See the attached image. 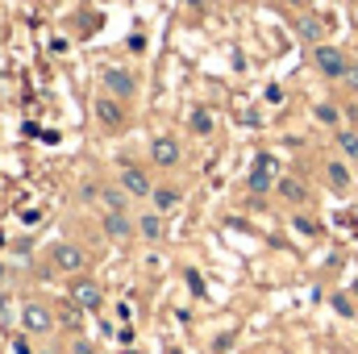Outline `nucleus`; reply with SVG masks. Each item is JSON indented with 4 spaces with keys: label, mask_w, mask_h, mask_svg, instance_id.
<instances>
[{
    "label": "nucleus",
    "mask_w": 358,
    "mask_h": 354,
    "mask_svg": "<svg viewBox=\"0 0 358 354\" xmlns=\"http://www.w3.org/2000/svg\"><path fill=\"white\" fill-rule=\"evenodd\" d=\"M275 179H279V163H275L271 155H259L255 167H250V176H246V187H250L255 196H263V192L275 187Z\"/></svg>",
    "instance_id": "obj_1"
},
{
    "label": "nucleus",
    "mask_w": 358,
    "mask_h": 354,
    "mask_svg": "<svg viewBox=\"0 0 358 354\" xmlns=\"http://www.w3.org/2000/svg\"><path fill=\"white\" fill-rule=\"evenodd\" d=\"M84 263H88V259H84V250H80L76 242H55V246H50V267H55V271L80 275V271H84Z\"/></svg>",
    "instance_id": "obj_2"
},
{
    "label": "nucleus",
    "mask_w": 358,
    "mask_h": 354,
    "mask_svg": "<svg viewBox=\"0 0 358 354\" xmlns=\"http://www.w3.org/2000/svg\"><path fill=\"white\" fill-rule=\"evenodd\" d=\"M313 63H317V71H321V76H329V80H342V76H346V67H350V63L342 59V50H338V46H325V42L313 50Z\"/></svg>",
    "instance_id": "obj_3"
},
{
    "label": "nucleus",
    "mask_w": 358,
    "mask_h": 354,
    "mask_svg": "<svg viewBox=\"0 0 358 354\" xmlns=\"http://www.w3.org/2000/svg\"><path fill=\"white\" fill-rule=\"evenodd\" d=\"M21 325H25V334L46 338V334L55 330V313H50L46 304H25V309H21Z\"/></svg>",
    "instance_id": "obj_4"
},
{
    "label": "nucleus",
    "mask_w": 358,
    "mask_h": 354,
    "mask_svg": "<svg viewBox=\"0 0 358 354\" xmlns=\"http://www.w3.org/2000/svg\"><path fill=\"white\" fill-rule=\"evenodd\" d=\"M100 283H92L88 275H80L76 283H71V300H76V309H100Z\"/></svg>",
    "instance_id": "obj_5"
},
{
    "label": "nucleus",
    "mask_w": 358,
    "mask_h": 354,
    "mask_svg": "<svg viewBox=\"0 0 358 354\" xmlns=\"http://www.w3.org/2000/svg\"><path fill=\"white\" fill-rule=\"evenodd\" d=\"M121 187H125L129 196H155V183H150V176H146L142 167H125V171H121Z\"/></svg>",
    "instance_id": "obj_6"
},
{
    "label": "nucleus",
    "mask_w": 358,
    "mask_h": 354,
    "mask_svg": "<svg viewBox=\"0 0 358 354\" xmlns=\"http://www.w3.org/2000/svg\"><path fill=\"white\" fill-rule=\"evenodd\" d=\"M96 121H100V125H108V129H117V125L125 121V108H121V100H113V96H100V100H96Z\"/></svg>",
    "instance_id": "obj_7"
},
{
    "label": "nucleus",
    "mask_w": 358,
    "mask_h": 354,
    "mask_svg": "<svg viewBox=\"0 0 358 354\" xmlns=\"http://www.w3.org/2000/svg\"><path fill=\"white\" fill-rule=\"evenodd\" d=\"M275 192H279L287 204H304V200H308L304 179H296V176H279V179H275Z\"/></svg>",
    "instance_id": "obj_8"
},
{
    "label": "nucleus",
    "mask_w": 358,
    "mask_h": 354,
    "mask_svg": "<svg viewBox=\"0 0 358 354\" xmlns=\"http://www.w3.org/2000/svg\"><path fill=\"white\" fill-rule=\"evenodd\" d=\"M150 159H155L159 167H176V163H179V142H176V138H155Z\"/></svg>",
    "instance_id": "obj_9"
},
{
    "label": "nucleus",
    "mask_w": 358,
    "mask_h": 354,
    "mask_svg": "<svg viewBox=\"0 0 358 354\" xmlns=\"http://www.w3.org/2000/svg\"><path fill=\"white\" fill-rule=\"evenodd\" d=\"M104 234H108L113 242H129L134 225H129V217H125V213H104Z\"/></svg>",
    "instance_id": "obj_10"
},
{
    "label": "nucleus",
    "mask_w": 358,
    "mask_h": 354,
    "mask_svg": "<svg viewBox=\"0 0 358 354\" xmlns=\"http://www.w3.org/2000/svg\"><path fill=\"white\" fill-rule=\"evenodd\" d=\"M104 88L113 92V96H129V92H134V76L121 71V67H108V71H104Z\"/></svg>",
    "instance_id": "obj_11"
},
{
    "label": "nucleus",
    "mask_w": 358,
    "mask_h": 354,
    "mask_svg": "<svg viewBox=\"0 0 358 354\" xmlns=\"http://www.w3.org/2000/svg\"><path fill=\"white\" fill-rule=\"evenodd\" d=\"M138 234H142L146 242H163V234H167V225H163V213H146V217L138 221Z\"/></svg>",
    "instance_id": "obj_12"
},
{
    "label": "nucleus",
    "mask_w": 358,
    "mask_h": 354,
    "mask_svg": "<svg viewBox=\"0 0 358 354\" xmlns=\"http://www.w3.org/2000/svg\"><path fill=\"white\" fill-rule=\"evenodd\" d=\"M176 204H179L176 187H155V213H171Z\"/></svg>",
    "instance_id": "obj_13"
},
{
    "label": "nucleus",
    "mask_w": 358,
    "mask_h": 354,
    "mask_svg": "<svg viewBox=\"0 0 358 354\" xmlns=\"http://www.w3.org/2000/svg\"><path fill=\"white\" fill-rule=\"evenodd\" d=\"M325 176H329V183H334L338 192H346V187H350V167H346V163H329V167H325Z\"/></svg>",
    "instance_id": "obj_14"
},
{
    "label": "nucleus",
    "mask_w": 358,
    "mask_h": 354,
    "mask_svg": "<svg viewBox=\"0 0 358 354\" xmlns=\"http://www.w3.org/2000/svg\"><path fill=\"white\" fill-rule=\"evenodd\" d=\"M321 34H325V25H321L317 17H300V38H308V42H321Z\"/></svg>",
    "instance_id": "obj_15"
},
{
    "label": "nucleus",
    "mask_w": 358,
    "mask_h": 354,
    "mask_svg": "<svg viewBox=\"0 0 358 354\" xmlns=\"http://www.w3.org/2000/svg\"><path fill=\"white\" fill-rule=\"evenodd\" d=\"M338 146H342L346 159H358V134L355 129H338Z\"/></svg>",
    "instance_id": "obj_16"
},
{
    "label": "nucleus",
    "mask_w": 358,
    "mask_h": 354,
    "mask_svg": "<svg viewBox=\"0 0 358 354\" xmlns=\"http://www.w3.org/2000/svg\"><path fill=\"white\" fill-rule=\"evenodd\" d=\"M329 304H334V313H338V317H346V321L358 317V309H355V300H350V296H334Z\"/></svg>",
    "instance_id": "obj_17"
},
{
    "label": "nucleus",
    "mask_w": 358,
    "mask_h": 354,
    "mask_svg": "<svg viewBox=\"0 0 358 354\" xmlns=\"http://www.w3.org/2000/svg\"><path fill=\"white\" fill-rule=\"evenodd\" d=\"M104 208H108V213H125V192H113V187H108V192H104Z\"/></svg>",
    "instance_id": "obj_18"
},
{
    "label": "nucleus",
    "mask_w": 358,
    "mask_h": 354,
    "mask_svg": "<svg viewBox=\"0 0 358 354\" xmlns=\"http://www.w3.org/2000/svg\"><path fill=\"white\" fill-rule=\"evenodd\" d=\"M192 129H196V134H208V129H213V117H208L204 108H196V113H192Z\"/></svg>",
    "instance_id": "obj_19"
},
{
    "label": "nucleus",
    "mask_w": 358,
    "mask_h": 354,
    "mask_svg": "<svg viewBox=\"0 0 358 354\" xmlns=\"http://www.w3.org/2000/svg\"><path fill=\"white\" fill-rule=\"evenodd\" d=\"M317 121H325V125H338V108H334V104H317Z\"/></svg>",
    "instance_id": "obj_20"
},
{
    "label": "nucleus",
    "mask_w": 358,
    "mask_h": 354,
    "mask_svg": "<svg viewBox=\"0 0 358 354\" xmlns=\"http://www.w3.org/2000/svg\"><path fill=\"white\" fill-rule=\"evenodd\" d=\"M80 313H84V309H63V325H71V330H80Z\"/></svg>",
    "instance_id": "obj_21"
},
{
    "label": "nucleus",
    "mask_w": 358,
    "mask_h": 354,
    "mask_svg": "<svg viewBox=\"0 0 358 354\" xmlns=\"http://www.w3.org/2000/svg\"><path fill=\"white\" fill-rule=\"evenodd\" d=\"M342 80H346V84L358 92V63H350V67H346V76H342Z\"/></svg>",
    "instance_id": "obj_22"
},
{
    "label": "nucleus",
    "mask_w": 358,
    "mask_h": 354,
    "mask_svg": "<svg viewBox=\"0 0 358 354\" xmlns=\"http://www.w3.org/2000/svg\"><path fill=\"white\" fill-rule=\"evenodd\" d=\"M71 354H96V351H92V342H84V338H76V346H71Z\"/></svg>",
    "instance_id": "obj_23"
},
{
    "label": "nucleus",
    "mask_w": 358,
    "mask_h": 354,
    "mask_svg": "<svg viewBox=\"0 0 358 354\" xmlns=\"http://www.w3.org/2000/svg\"><path fill=\"white\" fill-rule=\"evenodd\" d=\"M350 292H355V296H358V279H355V283H350Z\"/></svg>",
    "instance_id": "obj_24"
},
{
    "label": "nucleus",
    "mask_w": 358,
    "mask_h": 354,
    "mask_svg": "<svg viewBox=\"0 0 358 354\" xmlns=\"http://www.w3.org/2000/svg\"><path fill=\"white\" fill-rule=\"evenodd\" d=\"M42 354H59V351H42Z\"/></svg>",
    "instance_id": "obj_25"
},
{
    "label": "nucleus",
    "mask_w": 358,
    "mask_h": 354,
    "mask_svg": "<svg viewBox=\"0 0 358 354\" xmlns=\"http://www.w3.org/2000/svg\"><path fill=\"white\" fill-rule=\"evenodd\" d=\"M187 4H200V0H187Z\"/></svg>",
    "instance_id": "obj_26"
},
{
    "label": "nucleus",
    "mask_w": 358,
    "mask_h": 354,
    "mask_svg": "<svg viewBox=\"0 0 358 354\" xmlns=\"http://www.w3.org/2000/svg\"><path fill=\"white\" fill-rule=\"evenodd\" d=\"M171 354H183V351H171Z\"/></svg>",
    "instance_id": "obj_27"
},
{
    "label": "nucleus",
    "mask_w": 358,
    "mask_h": 354,
    "mask_svg": "<svg viewBox=\"0 0 358 354\" xmlns=\"http://www.w3.org/2000/svg\"><path fill=\"white\" fill-rule=\"evenodd\" d=\"M355 4H358V0H355Z\"/></svg>",
    "instance_id": "obj_28"
}]
</instances>
